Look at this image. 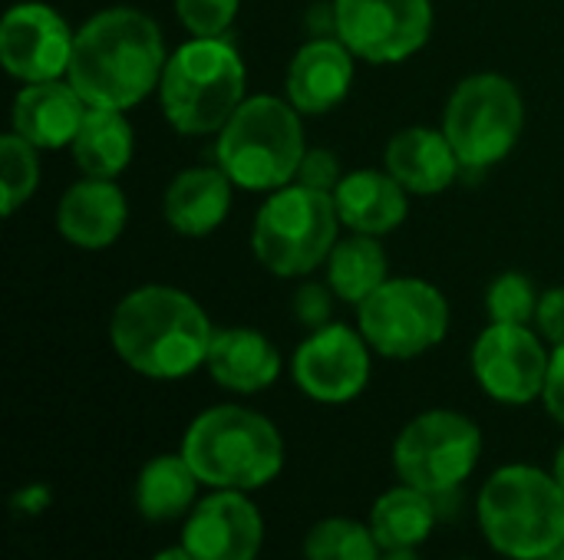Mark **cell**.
I'll return each mask as SVG.
<instances>
[{
  "mask_svg": "<svg viewBox=\"0 0 564 560\" xmlns=\"http://www.w3.org/2000/svg\"><path fill=\"white\" fill-rule=\"evenodd\" d=\"M357 330L387 360H416L449 333V304L430 281L390 277L357 307Z\"/></svg>",
  "mask_w": 564,
  "mask_h": 560,
  "instance_id": "30bf717a",
  "label": "cell"
},
{
  "mask_svg": "<svg viewBox=\"0 0 564 560\" xmlns=\"http://www.w3.org/2000/svg\"><path fill=\"white\" fill-rule=\"evenodd\" d=\"M383 560H420L416 551H397V554H383Z\"/></svg>",
  "mask_w": 564,
  "mask_h": 560,
  "instance_id": "74e56055",
  "label": "cell"
},
{
  "mask_svg": "<svg viewBox=\"0 0 564 560\" xmlns=\"http://www.w3.org/2000/svg\"><path fill=\"white\" fill-rule=\"evenodd\" d=\"M86 109L89 106L69 86V79L26 83L13 99V132L36 149H69Z\"/></svg>",
  "mask_w": 564,
  "mask_h": 560,
  "instance_id": "7402d4cb",
  "label": "cell"
},
{
  "mask_svg": "<svg viewBox=\"0 0 564 560\" xmlns=\"http://www.w3.org/2000/svg\"><path fill=\"white\" fill-rule=\"evenodd\" d=\"M545 413L564 426V343L552 350V363H549V380H545V393H542Z\"/></svg>",
  "mask_w": 564,
  "mask_h": 560,
  "instance_id": "836d02e7",
  "label": "cell"
},
{
  "mask_svg": "<svg viewBox=\"0 0 564 560\" xmlns=\"http://www.w3.org/2000/svg\"><path fill=\"white\" fill-rule=\"evenodd\" d=\"M340 231L334 195L297 182L268 191L251 224V251L274 277H307L327 264Z\"/></svg>",
  "mask_w": 564,
  "mask_h": 560,
  "instance_id": "52a82bcc",
  "label": "cell"
},
{
  "mask_svg": "<svg viewBox=\"0 0 564 560\" xmlns=\"http://www.w3.org/2000/svg\"><path fill=\"white\" fill-rule=\"evenodd\" d=\"M539 297L542 294L535 290L532 277H525L519 271H506L486 290V314H489L492 323H522V327H529L535 320Z\"/></svg>",
  "mask_w": 564,
  "mask_h": 560,
  "instance_id": "f1b7e54d",
  "label": "cell"
},
{
  "mask_svg": "<svg viewBox=\"0 0 564 560\" xmlns=\"http://www.w3.org/2000/svg\"><path fill=\"white\" fill-rule=\"evenodd\" d=\"M552 353L545 340L522 323H489L473 347V373L482 393L502 406L542 399Z\"/></svg>",
  "mask_w": 564,
  "mask_h": 560,
  "instance_id": "7c38bea8",
  "label": "cell"
},
{
  "mask_svg": "<svg viewBox=\"0 0 564 560\" xmlns=\"http://www.w3.org/2000/svg\"><path fill=\"white\" fill-rule=\"evenodd\" d=\"M410 191L383 168H357L334 188V208L344 228L354 234H390L406 221Z\"/></svg>",
  "mask_w": 564,
  "mask_h": 560,
  "instance_id": "d6986e66",
  "label": "cell"
},
{
  "mask_svg": "<svg viewBox=\"0 0 564 560\" xmlns=\"http://www.w3.org/2000/svg\"><path fill=\"white\" fill-rule=\"evenodd\" d=\"M152 560H195L188 554V548L185 545H178V548H165V551H159Z\"/></svg>",
  "mask_w": 564,
  "mask_h": 560,
  "instance_id": "d590c367",
  "label": "cell"
},
{
  "mask_svg": "<svg viewBox=\"0 0 564 560\" xmlns=\"http://www.w3.org/2000/svg\"><path fill=\"white\" fill-rule=\"evenodd\" d=\"M535 327H539V337L549 340L552 347L564 343V287H552L539 297Z\"/></svg>",
  "mask_w": 564,
  "mask_h": 560,
  "instance_id": "d6a6232c",
  "label": "cell"
},
{
  "mask_svg": "<svg viewBox=\"0 0 564 560\" xmlns=\"http://www.w3.org/2000/svg\"><path fill=\"white\" fill-rule=\"evenodd\" d=\"M182 545L195 560H258L264 518L248 492L215 488L188 512Z\"/></svg>",
  "mask_w": 564,
  "mask_h": 560,
  "instance_id": "9a60e30c",
  "label": "cell"
},
{
  "mask_svg": "<svg viewBox=\"0 0 564 560\" xmlns=\"http://www.w3.org/2000/svg\"><path fill=\"white\" fill-rule=\"evenodd\" d=\"M340 162L330 149H307L304 158H301V168H297V185L304 188H314V191H327L334 195V188L340 185Z\"/></svg>",
  "mask_w": 564,
  "mask_h": 560,
  "instance_id": "1f68e13d",
  "label": "cell"
},
{
  "mask_svg": "<svg viewBox=\"0 0 564 560\" xmlns=\"http://www.w3.org/2000/svg\"><path fill=\"white\" fill-rule=\"evenodd\" d=\"M370 525L354 518H324L304 535V560H383Z\"/></svg>",
  "mask_w": 564,
  "mask_h": 560,
  "instance_id": "4316f807",
  "label": "cell"
},
{
  "mask_svg": "<svg viewBox=\"0 0 564 560\" xmlns=\"http://www.w3.org/2000/svg\"><path fill=\"white\" fill-rule=\"evenodd\" d=\"M17 508H26V515H36L40 508L50 505V492L43 485H30V488H20V495L13 498Z\"/></svg>",
  "mask_w": 564,
  "mask_h": 560,
  "instance_id": "e575fe53",
  "label": "cell"
},
{
  "mask_svg": "<svg viewBox=\"0 0 564 560\" xmlns=\"http://www.w3.org/2000/svg\"><path fill=\"white\" fill-rule=\"evenodd\" d=\"M436 502L433 495L413 488V485H397L390 492H383L373 508H370V531L377 535L380 548L387 554L397 551H416L420 545L430 541L433 528H436Z\"/></svg>",
  "mask_w": 564,
  "mask_h": 560,
  "instance_id": "d4e9b609",
  "label": "cell"
},
{
  "mask_svg": "<svg viewBox=\"0 0 564 560\" xmlns=\"http://www.w3.org/2000/svg\"><path fill=\"white\" fill-rule=\"evenodd\" d=\"M185 462L202 485L254 492L271 485L284 469V439L278 426L245 406H212L192 419L182 436Z\"/></svg>",
  "mask_w": 564,
  "mask_h": 560,
  "instance_id": "277c9868",
  "label": "cell"
},
{
  "mask_svg": "<svg viewBox=\"0 0 564 560\" xmlns=\"http://www.w3.org/2000/svg\"><path fill=\"white\" fill-rule=\"evenodd\" d=\"M459 560H469V558H459Z\"/></svg>",
  "mask_w": 564,
  "mask_h": 560,
  "instance_id": "60d3db41",
  "label": "cell"
},
{
  "mask_svg": "<svg viewBox=\"0 0 564 560\" xmlns=\"http://www.w3.org/2000/svg\"><path fill=\"white\" fill-rule=\"evenodd\" d=\"M562 554H564V541H562Z\"/></svg>",
  "mask_w": 564,
  "mask_h": 560,
  "instance_id": "ab89813d",
  "label": "cell"
},
{
  "mask_svg": "<svg viewBox=\"0 0 564 560\" xmlns=\"http://www.w3.org/2000/svg\"><path fill=\"white\" fill-rule=\"evenodd\" d=\"M291 373L297 389L324 406H344L357 399L370 383V343L360 330L327 323L311 330L294 350Z\"/></svg>",
  "mask_w": 564,
  "mask_h": 560,
  "instance_id": "4fadbf2b",
  "label": "cell"
},
{
  "mask_svg": "<svg viewBox=\"0 0 564 560\" xmlns=\"http://www.w3.org/2000/svg\"><path fill=\"white\" fill-rule=\"evenodd\" d=\"M165 59L155 20L132 7H112L79 26L66 79L86 106L126 112L159 89Z\"/></svg>",
  "mask_w": 564,
  "mask_h": 560,
  "instance_id": "6da1fadb",
  "label": "cell"
},
{
  "mask_svg": "<svg viewBox=\"0 0 564 560\" xmlns=\"http://www.w3.org/2000/svg\"><path fill=\"white\" fill-rule=\"evenodd\" d=\"M334 290L330 284H321V281H307L294 290V317L307 327V330H321L330 323V314H334Z\"/></svg>",
  "mask_w": 564,
  "mask_h": 560,
  "instance_id": "4dcf8cb0",
  "label": "cell"
},
{
  "mask_svg": "<svg viewBox=\"0 0 564 560\" xmlns=\"http://www.w3.org/2000/svg\"><path fill=\"white\" fill-rule=\"evenodd\" d=\"M281 366L284 363H281L278 347L251 327L215 330V340L205 360L208 376L221 389L238 393V396H251V393L274 386L281 376Z\"/></svg>",
  "mask_w": 564,
  "mask_h": 560,
  "instance_id": "44dd1931",
  "label": "cell"
},
{
  "mask_svg": "<svg viewBox=\"0 0 564 560\" xmlns=\"http://www.w3.org/2000/svg\"><path fill=\"white\" fill-rule=\"evenodd\" d=\"M334 36L377 66L403 63L433 33V0H330Z\"/></svg>",
  "mask_w": 564,
  "mask_h": 560,
  "instance_id": "8fae6325",
  "label": "cell"
},
{
  "mask_svg": "<svg viewBox=\"0 0 564 560\" xmlns=\"http://www.w3.org/2000/svg\"><path fill=\"white\" fill-rule=\"evenodd\" d=\"M486 545L509 560H545L564 541V492L539 465H502L476 502Z\"/></svg>",
  "mask_w": 564,
  "mask_h": 560,
  "instance_id": "3957f363",
  "label": "cell"
},
{
  "mask_svg": "<svg viewBox=\"0 0 564 560\" xmlns=\"http://www.w3.org/2000/svg\"><path fill=\"white\" fill-rule=\"evenodd\" d=\"M482 459V429L456 409H430L410 419L393 442V469L403 485L433 498L459 492Z\"/></svg>",
  "mask_w": 564,
  "mask_h": 560,
  "instance_id": "9c48e42d",
  "label": "cell"
},
{
  "mask_svg": "<svg viewBox=\"0 0 564 560\" xmlns=\"http://www.w3.org/2000/svg\"><path fill=\"white\" fill-rule=\"evenodd\" d=\"M198 485H202V479L195 475V469L185 462L182 452L178 455H155L135 475L132 498H135V508L145 521L165 525V521L188 515L198 505Z\"/></svg>",
  "mask_w": 564,
  "mask_h": 560,
  "instance_id": "cb8c5ba5",
  "label": "cell"
},
{
  "mask_svg": "<svg viewBox=\"0 0 564 560\" xmlns=\"http://www.w3.org/2000/svg\"><path fill=\"white\" fill-rule=\"evenodd\" d=\"M241 0H175V17L192 36H225Z\"/></svg>",
  "mask_w": 564,
  "mask_h": 560,
  "instance_id": "f546056e",
  "label": "cell"
},
{
  "mask_svg": "<svg viewBox=\"0 0 564 560\" xmlns=\"http://www.w3.org/2000/svg\"><path fill=\"white\" fill-rule=\"evenodd\" d=\"M235 182L215 165H198L178 172L162 198V215L169 228L182 238H205L221 228L231 211Z\"/></svg>",
  "mask_w": 564,
  "mask_h": 560,
  "instance_id": "ffe728a7",
  "label": "cell"
},
{
  "mask_svg": "<svg viewBox=\"0 0 564 560\" xmlns=\"http://www.w3.org/2000/svg\"><path fill=\"white\" fill-rule=\"evenodd\" d=\"M245 59L225 36H192L162 69L159 102L182 135H212L245 102Z\"/></svg>",
  "mask_w": 564,
  "mask_h": 560,
  "instance_id": "5b68a950",
  "label": "cell"
},
{
  "mask_svg": "<svg viewBox=\"0 0 564 560\" xmlns=\"http://www.w3.org/2000/svg\"><path fill=\"white\" fill-rule=\"evenodd\" d=\"M383 165L410 195H443L463 172V162L446 132L426 125L400 129L387 142Z\"/></svg>",
  "mask_w": 564,
  "mask_h": 560,
  "instance_id": "ac0fdd59",
  "label": "cell"
},
{
  "mask_svg": "<svg viewBox=\"0 0 564 560\" xmlns=\"http://www.w3.org/2000/svg\"><path fill=\"white\" fill-rule=\"evenodd\" d=\"M129 221V205L116 178H83L69 185L56 208L59 234L79 251H102L119 241Z\"/></svg>",
  "mask_w": 564,
  "mask_h": 560,
  "instance_id": "e0dca14e",
  "label": "cell"
},
{
  "mask_svg": "<svg viewBox=\"0 0 564 560\" xmlns=\"http://www.w3.org/2000/svg\"><path fill=\"white\" fill-rule=\"evenodd\" d=\"M215 330L202 304L169 284L126 294L109 320L116 356L145 380H185L205 366Z\"/></svg>",
  "mask_w": 564,
  "mask_h": 560,
  "instance_id": "7a4b0ae2",
  "label": "cell"
},
{
  "mask_svg": "<svg viewBox=\"0 0 564 560\" xmlns=\"http://www.w3.org/2000/svg\"><path fill=\"white\" fill-rule=\"evenodd\" d=\"M390 261L383 244L373 234H347L334 244L327 257V284L337 294V300L360 307L377 287L390 281L387 274Z\"/></svg>",
  "mask_w": 564,
  "mask_h": 560,
  "instance_id": "484cf974",
  "label": "cell"
},
{
  "mask_svg": "<svg viewBox=\"0 0 564 560\" xmlns=\"http://www.w3.org/2000/svg\"><path fill=\"white\" fill-rule=\"evenodd\" d=\"M304 152L301 112L278 96L245 99L215 142L218 168L245 191H278L291 185Z\"/></svg>",
  "mask_w": 564,
  "mask_h": 560,
  "instance_id": "8992f818",
  "label": "cell"
},
{
  "mask_svg": "<svg viewBox=\"0 0 564 560\" xmlns=\"http://www.w3.org/2000/svg\"><path fill=\"white\" fill-rule=\"evenodd\" d=\"M354 53L337 36H314L288 66V102L301 116H324L337 109L354 83Z\"/></svg>",
  "mask_w": 564,
  "mask_h": 560,
  "instance_id": "2e32d148",
  "label": "cell"
},
{
  "mask_svg": "<svg viewBox=\"0 0 564 560\" xmlns=\"http://www.w3.org/2000/svg\"><path fill=\"white\" fill-rule=\"evenodd\" d=\"M552 475H555V482L562 485V492H564V442L558 446V452H555V465H552Z\"/></svg>",
  "mask_w": 564,
  "mask_h": 560,
  "instance_id": "8d00e7d4",
  "label": "cell"
},
{
  "mask_svg": "<svg viewBox=\"0 0 564 560\" xmlns=\"http://www.w3.org/2000/svg\"><path fill=\"white\" fill-rule=\"evenodd\" d=\"M525 129V102L516 83L502 73L466 76L443 112V132L463 168H492L519 142Z\"/></svg>",
  "mask_w": 564,
  "mask_h": 560,
  "instance_id": "ba28073f",
  "label": "cell"
},
{
  "mask_svg": "<svg viewBox=\"0 0 564 560\" xmlns=\"http://www.w3.org/2000/svg\"><path fill=\"white\" fill-rule=\"evenodd\" d=\"M36 145L26 142L20 132L0 135V198H3V215H17L20 205H26L40 185V158Z\"/></svg>",
  "mask_w": 564,
  "mask_h": 560,
  "instance_id": "83f0119b",
  "label": "cell"
},
{
  "mask_svg": "<svg viewBox=\"0 0 564 560\" xmlns=\"http://www.w3.org/2000/svg\"><path fill=\"white\" fill-rule=\"evenodd\" d=\"M73 162L89 178H116L129 168L135 152V132L122 109L89 106L73 142Z\"/></svg>",
  "mask_w": 564,
  "mask_h": 560,
  "instance_id": "603a6c76",
  "label": "cell"
},
{
  "mask_svg": "<svg viewBox=\"0 0 564 560\" xmlns=\"http://www.w3.org/2000/svg\"><path fill=\"white\" fill-rule=\"evenodd\" d=\"M76 33L46 3L26 0L0 20V63L23 83H46L69 73Z\"/></svg>",
  "mask_w": 564,
  "mask_h": 560,
  "instance_id": "5bb4252c",
  "label": "cell"
},
{
  "mask_svg": "<svg viewBox=\"0 0 564 560\" xmlns=\"http://www.w3.org/2000/svg\"><path fill=\"white\" fill-rule=\"evenodd\" d=\"M545 560H564L562 548H558V551H552V554H549V558H545Z\"/></svg>",
  "mask_w": 564,
  "mask_h": 560,
  "instance_id": "f35d334b",
  "label": "cell"
}]
</instances>
